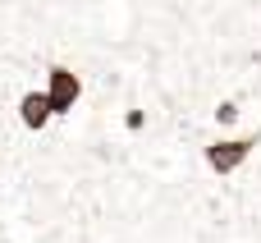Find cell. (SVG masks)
I'll list each match as a JSON object with an SVG mask.
<instances>
[{"instance_id":"2","label":"cell","mask_w":261,"mask_h":243,"mask_svg":"<svg viewBox=\"0 0 261 243\" xmlns=\"http://www.w3.org/2000/svg\"><path fill=\"white\" fill-rule=\"evenodd\" d=\"M41 74H46L41 87H46V96H50L55 119H73V115L83 110V101H87V69H78V64H69V60H50Z\"/></svg>"},{"instance_id":"3","label":"cell","mask_w":261,"mask_h":243,"mask_svg":"<svg viewBox=\"0 0 261 243\" xmlns=\"http://www.w3.org/2000/svg\"><path fill=\"white\" fill-rule=\"evenodd\" d=\"M14 124H18V133H28V138H41V133H50L60 119H55V110H50V96H46V87H23L18 96H14Z\"/></svg>"},{"instance_id":"5","label":"cell","mask_w":261,"mask_h":243,"mask_svg":"<svg viewBox=\"0 0 261 243\" xmlns=\"http://www.w3.org/2000/svg\"><path fill=\"white\" fill-rule=\"evenodd\" d=\"M0 188H5V170H0Z\"/></svg>"},{"instance_id":"4","label":"cell","mask_w":261,"mask_h":243,"mask_svg":"<svg viewBox=\"0 0 261 243\" xmlns=\"http://www.w3.org/2000/svg\"><path fill=\"white\" fill-rule=\"evenodd\" d=\"M243 110H248L243 96H216V101H211V124H216V129H234V124L243 119Z\"/></svg>"},{"instance_id":"1","label":"cell","mask_w":261,"mask_h":243,"mask_svg":"<svg viewBox=\"0 0 261 243\" xmlns=\"http://www.w3.org/2000/svg\"><path fill=\"white\" fill-rule=\"evenodd\" d=\"M257 152H261V124L252 133H220V138H206L202 165H206L211 179H239V175L252 165Z\"/></svg>"}]
</instances>
